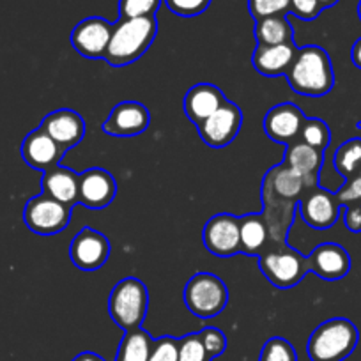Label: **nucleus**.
Returning <instances> with one entry per match:
<instances>
[{"label": "nucleus", "instance_id": "f257e3e1", "mask_svg": "<svg viewBox=\"0 0 361 361\" xmlns=\"http://www.w3.org/2000/svg\"><path fill=\"white\" fill-rule=\"evenodd\" d=\"M286 76L294 92L308 98H322L335 85L331 59L317 44L300 48Z\"/></svg>", "mask_w": 361, "mask_h": 361}, {"label": "nucleus", "instance_id": "f03ea898", "mask_svg": "<svg viewBox=\"0 0 361 361\" xmlns=\"http://www.w3.org/2000/svg\"><path fill=\"white\" fill-rule=\"evenodd\" d=\"M156 34H158V22L154 16L119 18V22L114 23L109 48L103 59L116 68L131 64L149 50Z\"/></svg>", "mask_w": 361, "mask_h": 361}, {"label": "nucleus", "instance_id": "7ed1b4c3", "mask_svg": "<svg viewBox=\"0 0 361 361\" xmlns=\"http://www.w3.org/2000/svg\"><path fill=\"white\" fill-rule=\"evenodd\" d=\"M360 333L349 319L335 317L312 331L307 353L312 361H343L356 349Z\"/></svg>", "mask_w": 361, "mask_h": 361}, {"label": "nucleus", "instance_id": "20e7f679", "mask_svg": "<svg viewBox=\"0 0 361 361\" xmlns=\"http://www.w3.org/2000/svg\"><path fill=\"white\" fill-rule=\"evenodd\" d=\"M149 307L147 287L135 276L121 280L109 296V314L124 331L140 328Z\"/></svg>", "mask_w": 361, "mask_h": 361}, {"label": "nucleus", "instance_id": "39448f33", "mask_svg": "<svg viewBox=\"0 0 361 361\" xmlns=\"http://www.w3.org/2000/svg\"><path fill=\"white\" fill-rule=\"evenodd\" d=\"M259 264L262 275L269 280L271 286L279 289L298 286L310 271L308 257H303L300 252L287 246V243L264 250L259 257Z\"/></svg>", "mask_w": 361, "mask_h": 361}, {"label": "nucleus", "instance_id": "423d86ee", "mask_svg": "<svg viewBox=\"0 0 361 361\" xmlns=\"http://www.w3.org/2000/svg\"><path fill=\"white\" fill-rule=\"evenodd\" d=\"M185 303L197 317H216L227 307L228 289L213 273H197L185 287Z\"/></svg>", "mask_w": 361, "mask_h": 361}, {"label": "nucleus", "instance_id": "0eeeda50", "mask_svg": "<svg viewBox=\"0 0 361 361\" xmlns=\"http://www.w3.org/2000/svg\"><path fill=\"white\" fill-rule=\"evenodd\" d=\"M71 206L41 193L25 204L23 221L34 234L54 235L68 227L71 221Z\"/></svg>", "mask_w": 361, "mask_h": 361}, {"label": "nucleus", "instance_id": "6e6552de", "mask_svg": "<svg viewBox=\"0 0 361 361\" xmlns=\"http://www.w3.org/2000/svg\"><path fill=\"white\" fill-rule=\"evenodd\" d=\"M110 250L112 246L105 234L90 227H83L73 238L71 246H69V257L78 269L96 271L105 266L110 257Z\"/></svg>", "mask_w": 361, "mask_h": 361}, {"label": "nucleus", "instance_id": "1a4fd4ad", "mask_svg": "<svg viewBox=\"0 0 361 361\" xmlns=\"http://www.w3.org/2000/svg\"><path fill=\"white\" fill-rule=\"evenodd\" d=\"M243 124V112L235 103L225 102L216 112L197 126L200 138L211 147H225L238 137Z\"/></svg>", "mask_w": 361, "mask_h": 361}, {"label": "nucleus", "instance_id": "9d476101", "mask_svg": "<svg viewBox=\"0 0 361 361\" xmlns=\"http://www.w3.org/2000/svg\"><path fill=\"white\" fill-rule=\"evenodd\" d=\"M114 23L106 22L99 16H90L82 20L73 29L71 44L82 57L103 59L109 48L110 36H112Z\"/></svg>", "mask_w": 361, "mask_h": 361}, {"label": "nucleus", "instance_id": "9b49d317", "mask_svg": "<svg viewBox=\"0 0 361 361\" xmlns=\"http://www.w3.org/2000/svg\"><path fill=\"white\" fill-rule=\"evenodd\" d=\"M298 206H300L303 220L317 231L333 227L340 216V202L335 193L317 188V186L307 190Z\"/></svg>", "mask_w": 361, "mask_h": 361}, {"label": "nucleus", "instance_id": "f8f14e48", "mask_svg": "<svg viewBox=\"0 0 361 361\" xmlns=\"http://www.w3.org/2000/svg\"><path fill=\"white\" fill-rule=\"evenodd\" d=\"M117 195L116 177L105 169H89L80 173L78 202L87 209H105Z\"/></svg>", "mask_w": 361, "mask_h": 361}, {"label": "nucleus", "instance_id": "ddd939ff", "mask_svg": "<svg viewBox=\"0 0 361 361\" xmlns=\"http://www.w3.org/2000/svg\"><path fill=\"white\" fill-rule=\"evenodd\" d=\"M204 246L216 257H232L241 253L239 218L232 214H216L206 224L202 232Z\"/></svg>", "mask_w": 361, "mask_h": 361}, {"label": "nucleus", "instance_id": "4468645a", "mask_svg": "<svg viewBox=\"0 0 361 361\" xmlns=\"http://www.w3.org/2000/svg\"><path fill=\"white\" fill-rule=\"evenodd\" d=\"M305 116L294 103H280L264 117V131L273 142L289 145L300 138Z\"/></svg>", "mask_w": 361, "mask_h": 361}, {"label": "nucleus", "instance_id": "2eb2a0df", "mask_svg": "<svg viewBox=\"0 0 361 361\" xmlns=\"http://www.w3.org/2000/svg\"><path fill=\"white\" fill-rule=\"evenodd\" d=\"M151 123V114L142 103L123 102L114 106L103 123V131L112 137H137L144 133Z\"/></svg>", "mask_w": 361, "mask_h": 361}, {"label": "nucleus", "instance_id": "dca6fc26", "mask_svg": "<svg viewBox=\"0 0 361 361\" xmlns=\"http://www.w3.org/2000/svg\"><path fill=\"white\" fill-rule=\"evenodd\" d=\"M64 152V149L41 128L30 131L22 142V158L27 165L41 172L59 166Z\"/></svg>", "mask_w": 361, "mask_h": 361}, {"label": "nucleus", "instance_id": "f3484780", "mask_svg": "<svg viewBox=\"0 0 361 361\" xmlns=\"http://www.w3.org/2000/svg\"><path fill=\"white\" fill-rule=\"evenodd\" d=\"M39 128L47 131L64 151L75 147L85 137V121L71 109H61L48 114Z\"/></svg>", "mask_w": 361, "mask_h": 361}, {"label": "nucleus", "instance_id": "a211bd4d", "mask_svg": "<svg viewBox=\"0 0 361 361\" xmlns=\"http://www.w3.org/2000/svg\"><path fill=\"white\" fill-rule=\"evenodd\" d=\"M310 271L326 282L342 280L350 269V257L343 246L336 243H322L308 257Z\"/></svg>", "mask_w": 361, "mask_h": 361}, {"label": "nucleus", "instance_id": "6ab92c4d", "mask_svg": "<svg viewBox=\"0 0 361 361\" xmlns=\"http://www.w3.org/2000/svg\"><path fill=\"white\" fill-rule=\"evenodd\" d=\"M225 94L213 83H197L185 96V114L195 126L213 116L224 103Z\"/></svg>", "mask_w": 361, "mask_h": 361}, {"label": "nucleus", "instance_id": "aec40b11", "mask_svg": "<svg viewBox=\"0 0 361 361\" xmlns=\"http://www.w3.org/2000/svg\"><path fill=\"white\" fill-rule=\"evenodd\" d=\"M298 50L300 48L294 44V41L293 43L273 44V47L259 44L252 57L253 68L264 76L287 75L293 62L296 61Z\"/></svg>", "mask_w": 361, "mask_h": 361}, {"label": "nucleus", "instance_id": "412c9836", "mask_svg": "<svg viewBox=\"0 0 361 361\" xmlns=\"http://www.w3.org/2000/svg\"><path fill=\"white\" fill-rule=\"evenodd\" d=\"M78 180L80 176L71 169L55 166L44 172L43 176V193L66 204L75 206L78 202Z\"/></svg>", "mask_w": 361, "mask_h": 361}, {"label": "nucleus", "instance_id": "4be33fe9", "mask_svg": "<svg viewBox=\"0 0 361 361\" xmlns=\"http://www.w3.org/2000/svg\"><path fill=\"white\" fill-rule=\"evenodd\" d=\"M239 239H241V253L260 257V253L269 245V231L264 216L245 214L239 218Z\"/></svg>", "mask_w": 361, "mask_h": 361}, {"label": "nucleus", "instance_id": "5701e85b", "mask_svg": "<svg viewBox=\"0 0 361 361\" xmlns=\"http://www.w3.org/2000/svg\"><path fill=\"white\" fill-rule=\"evenodd\" d=\"M322 161H324L322 152L310 147V145L303 144L301 140H296L287 145L286 161L283 163L289 165L290 169L298 170L300 173H303L308 179L319 180V172H321Z\"/></svg>", "mask_w": 361, "mask_h": 361}, {"label": "nucleus", "instance_id": "b1692460", "mask_svg": "<svg viewBox=\"0 0 361 361\" xmlns=\"http://www.w3.org/2000/svg\"><path fill=\"white\" fill-rule=\"evenodd\" d=\"M255 37L257 43L266 47L293 43L294 29L286 16H269L255 22Z\"/></svg>", "mask_w": 361, "mask_h": 361}, {"label": "nucleus", "instance_id": "393cba45", "mask_svg": "<svg viewBox=\"0 0 361 361\" xmlns=\"http://www.w3.org/2000/svg\"><path fill=\"white\" fill-rule=\"evenodd\" d=\"M152 340L154 338L145 329H130L121 340L116 361H149Z\"/></svg>", "mask_w": 361, "mask_h": 361}, {"label": "nucleus", "instance_id": "a878e982", "mask_svg": "<svg viewBox=\"0 0 361 361\" xmlns=\"http://www.w3.org/2000/svg\"><path fill=\"white\" fill-rule=\"evenodd\" d=\"M333 165L343 179H354L361 170V138L343 142L333 156Z\"/></svg>", "mask_w": 361, "mask_h": 361}, {"label": "nucleus", "instance_id": "bb28decb", "mask_svg": "<svg viewBox=\"0 0 361 361\" xmlns=\"http://www.w3.org/2000/svg\"><path fill=\"white\" fill-rule=\"evenodd\" d=\"M298 140L310 145V147L317 149V151L324 152L326 149H328L329 140H331V131H329L328 124L322 119H315V117L307 119V117H305L303 126H301L300 131V138H298Z\"/></svg>", "mask_w": 361, "mask_h": 361}, {"label": "nucleus", "instance_id": "cd10ccee", "mask_svg": "<svg viewBox=\"0 0 361 361\" xmlns=\"http://www.w3.org/2000/svg\"><path fill=\"white\" fill-rule=\"evenodd\" d=\"M259 361H298V353L289 340L273 336L262 345Z\"/></svg>", "mask_w": 361, "mask_h": 361}, {"label": "nucleus", "instance_id": "c85d7f7f", "mask_svg": "<svg viewBox=\"0 0 361 361\" xmlns=\"http://www.w3.org/2000/svg\"><path fill=\"white\" fill-rule=\"evenodd\" d=\"M248 11L255 22L269 16H286L290 13V0H248Z\"/></svg>", "mask_w": 361, "mask_h": 361}, {"label": "nucleus", "instance_id": "c756f323", "mask_svg": "<svg viewBox=\"0 0 361 361\" xmlns=\"http://www.w3.org/2000/svg\"><path fill=\"white\" fill-rule=\"evenodd\" d=\"M161 6V0H119L121 18H145L154 16Z\"/></svg>", "mask_w": 361, "mask_h": 361}, {"label": "nucleus", "instance_id": "7c9ffc66", "mask_svg": "<svg viewBox=\"0 0 361 361\" xmlns=\"http://www.w3.org/2000/svg\"><path fill=\"white\" fill-rule=\"evenodd\" d=\"M213 357L207 354L199 333H190V335L179 338V361H211Z\"/></svg>", "mask_w": 361, "mask_h": 361}, {"label": "nucleus", "instance_id": "2f4dec72", "mask_svg": "<svg viewBox=\"0 0 361 361\" xmlns=\"http://www.w3.org/2000/svg\"><path fill=\"white\" fill-rule=\"evenodd\" d=\"M149 361H179V338L161 336L152 340Z\"/></svg>", "mask_w": 361, "mask_h": 361}, {"label": "nucleus", "instance_id": "473e14b6", "mask_svg": "<svg viewBox=\"0 0 361 361\" xmlns=\"http://www.w3.org/2000/svg\"><path fill=\"white\" fill-rule=\"evenodd\" d=\"M165 4L173 15L192 18L202 15L209 8L211 0H165Z\"/></svg>", "mask_w": 361, "mask_h": 361}, {"label": "nucleus", "instance_id": "72a5a7b5", "mask_svg": "<svg viewBox=\"0 0 361 361\" xmlns=\"http://www.w3.org/2000/svg\"><path fill=\"white\" fill-rule=\"evenodd\" d=\"M199 335L204 347H206L207 354H209L211 357H218L220 354L225 353V349H227V336H225V333L221 331V329L204 328Z\"/></svg>", "mask_w": 361, "mask_h": 361}, {"label": "nucleus", "instance_id": "f704fd0d", "mask_svg": "<svg viewBox=\"0 0 361 361\" xmlns=\"http://www.w3.org/2000/svg\"><path fill=\"white\" fill-rule=\"evenodd\" d=\"M322 8L317 0H290V13L300 20H315L321 15Z\"/></svg>", "mask_w": 361, "mask_h": 361}, {"label": "nucleus", "instance_id": "c9c22d12", "mask_svg": "<svg viewBox=\"0 0 361 361\" xmlns=\"http://www.w3.org/2000/svg\"><path fill=\"white\" fill-rule=\"evenodd\" d=\"M343 221L350 232H361V204H349L343 213Z\"/></svg>", "mask_w": 361, "mask_h": 361}, {"label": "nucleus", "instance_id": "e433bc0d", "mask_svg": "<svg viewBox=\"0 0 361 361\" xmlns=\"http://www.w3.org/2000/svg\"><path fill=\"white\" fill-rule=\"evenodd\" d=\"M350 59H353L354 66L361 69V37L353 44V51H350Z\"/></svg>", "mask_w": 361, "mask_h": 361}, {"label": "nucleus", "instance_id": "4c0bfd02", "mask_svg": "<svg viewBox=\"0 0 361 361\" xmlns=\"http://www.w3.org/2000/svg\"><path fill=\"white\" fill-rule=\"evenodd\" d=\"M73 361H105L99 354L90 353V350H85V353H80L78 356L73 357Z\"/></svg>", "mask_w": 361, "mask_h": 361}, {"label": "nucleus", "instance_id": "58836bf2", "mask_svg": "<svg viewBox=\"0 0 361 361\" xmlns=\"http://www.w3.org/2000/svg\"><path fill=\"white\" fill-rule=\"evenodd\" d=\"M317 2L322 9H326V8H331V6H335L338 0H317Z\"/></svg>", "mask_w": 361, "mask_h": 361}, {"label": "nucleus", "instance_id": "ea45409f", "mask_svg": "<svg viewBox=\"0 0 361 361\" xmlns=\"http://www.w3.org/2000/svg\"><path fill=\"white\" fill-rule=\"evenodd\" d=\"M357 16H360L361 20V0H360V4H357Z\"/></svg>", "mask_w": 361, "mask_h": 361}, {"label": "nucleus", "instance_id": "a19ab883", "mask_svg": "<svg viewBox=\"0 0 361 361\" xmlns=\"http://www.w3.org/2000/svg\"><path fill=\"white\" fill-rule=\"evenodd\" d=\"M357 177H360V179H361V170H360V173H357Z\"/></svg>", "mask_w": 361, "mask_h": 361}, {"label": "nucleus", "instance_id": "79ce46f5", "mask_svg": "<svg viewBox=\"0 0 361 361\" xmlns=\"http://www.w3.org/2000/svg\"><path fill=\"white\" fill-rule=\"evenodd\" d=\"M357 128H361V123H360V124H357Z\"/></svg>", "mask_w": 361, "mask_h": 361}, {"label": "nucleus", "instance_id": "37998d69", "mask_svg": "<svg viewBox=\"0 0 361 361\" xmlns=\"http://www.w3.org/2000/svg\"><path fill=\"white\" fill-rule=\"evenodd\" d=\"M360 338H361V335H360Z\"/></svg>", "mask_w": 361, "mask_h": 361}]
</instances>
